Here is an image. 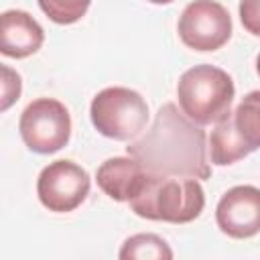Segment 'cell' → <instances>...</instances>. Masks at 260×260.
<instances>
[{
  "label": "cell",
  "instance_id": "3957f363",
  "mask_svg": "<svg viewBox=\"0 0 260 260\" xmlns=\"http://www.w3.org/2000/svg\"><path fill=\"white\" fill-rule=\"evenodd\" d=\"M236 87L232 77L215 65H195L177 83L179 108L199 126L217 124L232 110Z\"/></svg>",
  "mask_w": 260,
  "mask_h": 260
},
{
  "label": "cell",
  "instance_id": "7a4b0ae2",
  "mask_svg": "<svg viewBox=\"0 0 260 260\" xmlns=\"http://www.w3.org/2000/svg\"><path fill=\"white\" fill-rule=\"evenodd\" d=\"M130 209L144 219L189 223L205 207V193L193 177H169L148 173L140 191L128 201Z\"/></svg>",
  "mask_w": 260,
  "mask_h": 260
},
{
  "label": "cell",
  "instance_id": "8fae6325",
  "mask_svg": "<svg viewBox=\"0 0 260 260\" xmlns=\"http://www.w3.org/2000/svg\"><path fill=\"white\" fill-rule=\"evenodd\" d=\"M248 154H250V150L246 148V144L238 136V132L234 128L232 112H230L211 130V136H209V158H211L213 165L225 167V165L238 162L240 158H244Z\"/></svg>",
  "mask_w": 260,
  "mask_h": 260
},
{
  "label": "cell",
  "instance_id": "52a82bcc",
  "mask_svg": "<svg viewBox=\"0 0 260 260\" xmlns=\"http://www.w3.org/2000/svg\"><path fill=\"white\" fill-rule=\"evenodd\" d=\"M89 175L73 160L49 162L37 179L39 201L55 213H69L77 209L89 193Z\"/></svg>",
  "mask_w": 260,
  "mask_h": 260
},
{
  "label": "cell",
  "instance_id": "ac0fdd59",
  "mask_svg": "<svg viewBox=\"0 0 260 260\" xmlns=\"http://www.w3.org/2000/svg\"><path fill=\"white\" fill-rule=\"evenodd\" d=\"M256 71H258V75H260V53H258V57H256Z\"/></svg>",
  "mask_w": 260,
  "mask_h": 260
},
{
  "label": "cell",
  "instance_id": "6da1fadb",
  "mask_svg": "<svg viewBox=\"0 0 260 260\" xmlns=\"http://www.w3.org/2000/svg\"><path fill=\"white\" fill-rule=\"evenodd\" d=\"M148 173L169 177L209 179L211 167L207 162L205 132L199 124L189 120L175 104L158 108L152 126L126 146Z\"/></svg>",
  "mask_w": 260,
  "mask_h": 260
},
{
  "label": "cell",
  "instance_id": "ba28073f",
  "mask_svg": "<svg viewBox=\"0 0 260 260\" xmlns=\"http://www.w3.org/2000/svg\"><path fill=\"white\" fill-rule=\"evenodd\" d=\"M217 228L236 240L252 238L260 232V189L238 185L228 189L215 207Z\"/></svg>",
  "mask_w": 260,
  "mask_h": 260
},
{
  "label": "cell",
  "instance_id": "9a60e30c",
  "mask_svg": "<svg viewBox=\"0 0 260 260\" xmlns=\"http://www.w3.org/2000/svg\"><path fill=\"white\" fill-rule=\"evenodd\" d=\"M20 95V75L10 67L2 65V104L0 110L6 112Z\"/></svg>",
  "mask_w": 260,
  "mask_h": 260
},
{
  "label": "cell",
  "instance_id": "2e32d148",
  "mask_svg": "<svg viewBox=\"0 0 260 260\" xmlns=\"http://www.w3.org/2000/svg\"><path fill=\"white\" fill-rule=\"evenodd\" d=\"M238 10L244 28L250 35L260 37V0H240Z\"/></svg>",
  "mask_w": 260,
  "mask_h": 260
},
{
  "label": "cell",
  "instance_id": "5bb4252c",
  "mask_svg": "<svg viewBox=\"0 0 260 260\" xmlns=\"http://www.w3.org/2000/svg\"><path fill=\"white\" fill-rule=\"evenodd\" d=\"M91 0H39L41 10L57 24H73L85 16Z\"/></svg>",
  "mask_w": 260,
  "mask_h": 260
},
{
  "label": "cell",
  "instance_id": "9c48e42d",
  "mask_svg": "<svg viewBox=\"0 0 260 260\" xmlns=\"http://www.w3.org/2000/svg\"><path fill=\"white\" fill-rule=\"evenodd\" d=\"M45 41L43 26L24 10H6L0 16V53L12 59L30 57Z\"/></svg>",
  "mask_w": 260,
  "mask_h": 260
},
{
  "label": "cell",
  "instance_id": "5b68a950",
  "mask_svg": "<svg viewBox=\"0 0 260 260\" xmlns=\"http://www.w3.org/2000/svg\"><path fill=\"white\" fill-rule=\"evenodd\" d=\"M18 132L28 150L37 154H53L69 142V110L59 100L39 98L22 110Z\"/></svg>",
  "mask_w": 260,
  "mask_h": 260
},
{
  "label": "cell",
  "instance_id": "8992f818",
  "mask_svg": "<svg viewBox=\"0 0 260 260\" xmlns=\"http://www.w3.org/2000/svg\"><path fill=\"white\" fill-rule=\"evenodd\" d=\"M177 30L189 49L217 51L232 37V18L215 0H193L181 12Z\"/></svg>",
  "mask_w": 260,
  "mask_h": 260
},
{
  "label": "cell",
  "instance_id": "30bf717a",
  "mask_svg": "<svg viewBox=\"0 0 260 260\" xmlns=\"http://www.w3.org/2000/svg\"><path fill=\"white\" fill-rule=\"evenodd\" d=\"M148 171L134 156H114L100 165L98 187L114 201H130L142 187Z\"/></svg>",
  "mask_w": 260,
  "mask_h": 260
},
{
  "label": "cell",
  "instance_id": "e0dca14e",
  "mask_svg": "<svg viewBox=\"0 0 260 260\" xmlns=\"http://www.w3.org/2000/svg\"><path fill=\"white\" fill-rule=\"evenodd\" d=\"M148 2H152V4H171L173 0H148Z\"/></svg>",
  "mask_w": 260,
  "mask_h": 260
},
{
  "label": "cell",
  "instance_id": "7c38bea8",
  "mask_svg": "<svg viewBox=\"0 0 260 260\" xmlns=\"http://www.w3.org/2000/svg\"><path fill=\"white\" fill-rule=\"evenodd\" d=\"M234 128L250 152L260 148V91H250L232 112Z\"/></svg>",
  "mask_w": 260,
  "mask_h": 260
},
{
  "label": "cell",
  "instance_id": "277c9868",
  "mask_svg": "<svg viewBox=\"0 0 260 260\" xmlns=\"http://www.w3.org/2000/svg\"><path fill=\"white\" fill-rule=\"evenodd\" d=\"M89 118L93 128L112 140H134L148 122L146 100L130 87H106L91 100Z\"/></svg>",
  "mask_w": 260,
  "mask_h": 260
},
{
  "label": "cell",
  "instance_id": "4fadbf2b",
  "mask_svg": "<svg viewBox=\"0 0 260 260\" xmlns=\"http://www.w3.org/2000/svg\"><path fill=\"white\" fill-rule=\"evenodd\" d=\"M118 256L122 260H132V258H136V260H144V258L171 260L173 258V250L156 234H136V236H130L122 244Z\"/></svg>",
  "mask_w": 260,
  "mask_h": 260
}]
</instances>
